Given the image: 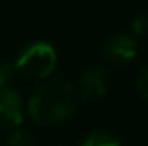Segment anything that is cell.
<instances>
[{
  "instance_id": "7a4b0ae2",
  "label": "cell",
  "mask_w": 148,
  "mask_h": 146,
  "mask_svg": "<svg viewBox=\"0 0 148 146\" xmlns=\"http://www.w3.org/2000/svg\"><path fill=\"white\" fill-rule=\"evenodd\" d=\"M58 62L54 47L47 41H32L17 55L13 70L26 79L43 81L51 77Z\"/></svg>"
},
{
  "instance_id": "52a82bcc",
  "label": "cell",
  "mask_w": 148,
  "mask_h": 146,
  "mask_svg": "<svg viewBox=\"0 0 148 146\" xmlns=\"http://www.w3.org/2000/svg\"><path fill=\"white\" fill-rule=\"evenodd\" d=\"M8 146H36V139L32 137V133L15 128L8 135Z\"/></svg>"
},
{
  "instance_id": "30bf717a",
  "label": "cell",
  "mask_w": 148,
  "mask_h": 146,
  "mask_svg": "<svg viewBox=\"0 0 148 146\" xmlns=\"http://www.w3.org/2000/svg\"><path fill=\"white\" fill-rule=\"evenodd\" d=\"M13 66L8 62H0V86H8V83H10L11 79H13Z\"/></svg>"
},
{
  "instance_id": "3957f363",
  "label": "cell",
  "mask_w": 148,
  "mask_h": 146,
  "mask_svg": "<svg viewBox=\"0 0 148 146\" xmlns=\"http://www.w3.org/2000/svg\"><path fill=\"white\" fill-rule=\"evenodd\" d=\"M139 45L131 34H114L103 45V58L114 66H127L137 58Z\"/></svg>"
},
{
  "instance_id": "9c48e42d",
  "label": "cell",
  "mask_w": 148,
  "mask_h": 146,
  "mask_svg": "<svg viewBox=\"0 0 148 146\" xmlns=\"http://www.w3.org/2000/svg\"><path fill=\"white\" fill-rule=\"evenodd\" d=\"M137 90H139V94H141V98L148 101V66L143 68L141 75H139V79H137Z\"/></svg>"
},
{
  "instance_id": "277c9868",
  "label": "cell",
  "mask_w": 148,
  "mask_h": 146,
  "mask_svg": "<svg viewBox=\"0 0 148 146\" xmlns=\"http://www.w3.org/2000/svg\"><path fill=\"white\" fill-rule=\"evenodd\" d=\"M25 118V103L21 96L8 86H0V129L11 131L19 128Z\"/></svg>"
},
{
  "instance_id": "6da1fadb",
  "label": "cell",
  "mask_w": 148,
  "mask_h": 146,
  "mask_svg": "<svg viewBox=\"0 0 148 146\" xmlns=\"http://www.w3.org/2000/svg\"><path fill=\"white\" fill-rule=\"evenodd\" d=\"M79 105L77 88L68 81H49L28 99V116L36 124L56 126L66 122Z\"/></svg>"
},
{
  "instance_id": "ba28073f",
  "label": "cell",
  "mask_w": 148,
  "mask_h": 146,
  "mask_svg": "<svg viewBox=\"0 0 148 146\" xmlns=\"http://www.w3.org/2000/svg\"><path fill=\"white\" fill-rule=\"evenodd\" d=\"M148 32V15L141 13L131 21V34L133 36H143Z\"/></svg>"
},
{
  "instance_id": "8992f818",
  "label": "cell",
  "mask_w": 148,
  "mask_h": 146,
  "mask_svg": "<svg viewBox=\"0 0 148 146\" xmlns=\"http://www.w3.org/2000/svg\"><path fill=\"white\" fill-rule=\"evenodd\" d=\"M79 146H120V141L109 131H90Z\"/></svg>"
},
{
  "instance_id": "5b68a950",
  "label": "cell",
  "mask_w": 148,
  "mask_h": 146,
  "mask_svg": "<svg viewBox=\"0 0 148 146\" xmlns=\"http://www.w3.org/2000/svg\"><path fill=\"white\" fill-rule=\"evenodd\" d=\"M75 88L79 98H84V99L103 98L109 88V75L103 68H98V66L86 68L79 75V83H77Z\"/></svg>"
}]
</instances>
